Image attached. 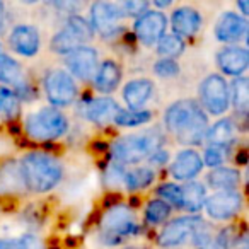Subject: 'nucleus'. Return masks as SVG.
Masks as SVG:
<instances>
[{"mask_svg":"<svg viewBox=\"0 0 249 249\" xmlns=\"http://www.w3.org/2000/svg\"><path fill=\"white\" fill-rule=\"evenodd\" d=\"M234 231V225L215 227L203 218L191 235V244L195 249H232L237 241Z\"/></svg>","mask_w":249,"mask_h":249,"instance_id":"9","label":"nucleus"},{"mask_svg":"<svg viewBox=\"0 0 249 249\" xmlns=\"http://www.w3.org/2000/svg\"><path fill=\"white\" fill-rule=\"evenodd\" d=\"M121 82V69L114 60H104L99 63L97 72L92 79L94 89L101 94H111L118 89Z\"/></svg>","mask_w":249,"mask_h":249,"instance_id":"25","label":"nucleus"},{"mask_svg":"<svg viewBox=\"0 0 249 249\" xmlns=\"http://www.w3.org/2000/svg\"><path fill=\"white\" fill-rule=\"evenodd\" d=\"M90 28L94 35H99L104 39H113L121 33V12L118 4L113 2H94L90 5Z\"/></svg>","mask_w":249,"mask_h":249,"instance_id":"12","label":"nucleus"},{"mask_svg":"<svg viewBox=\"0 0 249 249\" xmlns=\"http://www.w3.org/2000/svg\"><path fill=\"white\" fill-rule=\"evenodd\" d=\"M21 114V99L12 89L0 86V118L14 121Z\"/></svg>","mask_w":249,"mask_h":249,"instance_id":"32","label":"nucleus"},{"mask_svg":"<svg viewBox=\"0 0 249 249\" xmlns=\"http://www.w3.org/2000/svg\"><path fill=\"white\" fill-rule=\"evenodd\" d=\"M63 28H67L69 31H72L73 35H75L77 38L84 43V45H86L87 41H92V38H94V31H92V28H90V22L87 21L86 18H82L80 14L67 16L65 26H63Z\"/></svg>","mask_w":249,"mask_h":249,"instance_id":"34","label":"nucleus"},{"mask_svg":"<svg viewBox=\"0 0 249 249\" xmlns=\"http://www.w3.org/2000/svg\"><path fill=\"white\" fill-rule=\"evenodd\" d=\"M237 135V124L234 123L232 118H222L217 120L213 124H210L205 135V143L215 147H225L231 149V145L235 142Z\"/></svg>","mask_w":249,"mask_h":249,"instance_id":"23","label":"nucleus"},{"mask_svg":"<svg viewBox=\"0 0 249 249\" xmlns=\"http://www.w3.org/2000/svg\"><path fill=\"white\" fill-rule=\"evenodd\" d=\"M169 159H171L169 152H167L164 147H160V149H157L156 152H154L152 156L145 160V162L149 167H152L154 171H157V169H160V167L167 166V164H169Z\"/></svg>","mask_w":249,"mask_h":249,"instance_id":"41","label":"nucleus"},{"mask_svg":"<svg viewBox=\"0 0 249 249\" xmlns=\"http://www.w3.org/2000/svg\"><path fill=\"white\" fill-rule=\"evenodd\" d=\"M164 142L166 139L159 130H143L139 133L118 137L109 143L107 150H109L113 162H118L124 167H132L145 162L157 149L164 147Z\"/></svg>","mask_w":249,"mask_h":249,"instance_id":"2","label":"nucleus"},{"mask_svg":"<svg viewBox=\"0 0 249 249\" xmlns=\"http://www.w3.org/2000/svg\"><path fill=\"white\" fill-rule=\"evenodd\" d=\"M201 109L212 116H224L231 107L229 82L220 73H210L200 84Z\"/></svg>","mask_w":249,"mask_h":249,"instance_id":"7","label":"nucleus"},{"mask_svg":"<svg viewBox=\"0 0 249 249\" xmlns=\"http://www.w3.org/2000/svg\"><path fill=\"white\" fill-rule=\"evenodd\" d=\"M164 126L167 133L176 137L181 145L195 149L205 143V135L210 124H208V114L201 109L198 101L179 99L166 109Z\"/></svg>","mask_w":249,"mask_h":249,"instance_id":"1","label":"nucleus"},{"mask_svg":"<svg viewBox=\"0 0 249 249\" xmlns=\"http://www.w3.org/2000/svg\"><path fill=\"white\" fill-rule=\"evenodd\" d=\"M203 218L200 215H179L173 220L166 222L162 231L157 235V244L162 249H176L191 241L196 225Z\"/></svg>","mask_w":249,"mask_h":249,"instance_id":"11","label":"nucleus"},{"mask_svg":"<svg viewBox=\"0 0 249 249\" xmlns=\"http://www.w3.org/2000/svg\"><path fill=\"white\" fill-rule=\"evenodd\" d=\"M121 249H140V248H137V246H124V248H121Z\"/></svg>","mask_w":249,"mask_h":249,"instance_id":"45","label":"nucleus"},{"mask_svg":"<svg viewBox=\"0 0 249 249\" xmlns=\"http://www.w3.org/2000/svg\"><path fill=\"white\" fill-rule=\"evenodd\" d=\"M12 239H0V249H11Z\"/></svg>","mask_w":249,"mask_h":249,"instance_id":"44","label":"nucleus"},{"mask_svg":"<svg viewBox=\"0 0 249 249\" xmlns=\"http://www.w3.org/2000/svg\"><path fill=\"white\" fill-rule=\"evenodd\" d=\"M248 19L242 18L237 12L227 11L217 19L213 26V35L217 41L224 43L227 46H234L246 41L248 38Z\"/></svg>","mask_w":249,"mask_h":249,"instance_id":"16","label":"nucleus"},{"mask_svg":"<svg viewBox=\"0 0 249 249\" xmlns=\"http://www.w3.org/2000/svg\"><path fill=\"white\" fill-rule=\"evenodd\" d=\"M237 7L241 9V16H242V18H248V16H249V2H248V0L237 2Z\"/></svg>","mask_w":249,"mask_h":249,"instance_id":"42","label":"nucleus"},{"mask_svg":"<svg viewBox=\"0 0 249 249\" xmlns=\"http://www.w3.org/2000/svg\"><path fill=\"white\" fill-rule=\"evenodd\" d=\"M79 46H84V43L67 28H63L62 31L56 33L52 38V41H50V48H52L56 55H63V56L72 53L73 50H77Z\"/></svg>","mask_w":249,"mask_h":249,"instance_id":"33","label":"nucleus"},{"mask_svg":"<svg viewBox=\"0 0 249 249\" xmlns=\"http://www.w3.org/2000/svg\"><path fill=\"white\" fill-rule=\"evenodd\" d=\"M65 70L73 79H79L80 82H92L97 67H99L97 50L89 45L79 46L65 56Z\"/></svg>","mask_w":249,"mask_h":249,"instance_id":"15","label":"nucleus"},{"mask_svg":"<svg viewBox=\"0 0 249 249\" xmlns=\"http://www.w3.org/2000/svg\"><path fill=\"white\" fill-rule=\"evenodd\" d=\"M203 171L201 154L195 149H184L176 154L173 162L169 164V174L178 183H188L196 179L198 174Z\"/></svg>","mask_w":249,"mask_h":249,"instance_id":"19","label":"nucleus"},{"mask_svg":"<svg viewBox=\"0 0 249 249\" xmlns=\"http://www.w3.org/2000/svg\"><path fill=\"white\" fill-rule=\"evenodd\" d=\"M118 9L121 12V18H140L150 9L149 2H139V0H130V2H120Z\"/></svg>","mask_w":249,"mask_h":249,"instance_id":"39","label":"nucleus"},{"mask_svg":"<svg viewBox=\"0 0 249 249\" xmlns=\"http://www.w3.org/2000/svg\"><path fill=\"white\" fill-rule=\"evenodd\" d=\"M154 113L150 109H123L118 113L114 124L118 126H123V128H139L147 124L152 120Z\"/></svg>","mask_w":249,"mask_h":249,"instance_id":"31","label":"nucleus"},{"mask_svg":"<svg viewBox=\"0 0 249 249\" xmlns=\"http://www.w3.org/2000/svg\"><path fill=\"white\" fill-rule=\"evenodd\" d=\"M154 92L156 86L150 79H133L123 87V101L128 109H145Z\"/></svg>","mask_w":249,"mask_h":249,"instance_id":"22","label":"nucleus"},{"mask_svg":"<svg viewBox=\"0 0 249 249\" xmlns=\"http://www.w3.org/2000/svg\"><path fill=\"white\" fill-rule=\"evenodd\" d=\"M21 167L28 190L33 193H50L63 179L62 162L58 160V157L50 152H43V150L28 152L22 157Z\"/></svg>","mask_w":249,"mask_h":249,"instance_id":"3","label":"nucleus"},{"mask_svg":"<svg viewBox=\"0 0 249 249\" xmlns=\"http://www.w3.org/2000/svg\"><path fill=\"white\" fill-rule=\"evenodd\" d=\"M154 181H156V171L147 164L126 167L123 178V191L139 193L142 190H147L150 184H154Z\"/></svg>","mask_w":249,"mask_h":249,"instance_id":"27","label":"nucleus"},{"mask_svg":"<svg viewBox=\"0 0 249 249\" xmlns=\"http://www.w3.org/2000/svg\"><path fill=\"white\" fill-rule=\"evenodd\" d=\"M5 24V4L0 2V31H2V26Z\"/></svg>","mask_w":249,"mask_h":249,"instance_id":"43","label":"nucleus"},{"mask_svg":"<svg viewBox=\"0 0 249 249\" xmlns=\"http://www.w3.org/2000/svg\"><path fill=\"white\" fill-rule=\"evenodd\" d=\"M0 86L12 89L22 101H29L36 96L35 86L28 77L26 70L16 58H12L0 43Z\"/></svg>","mask_w":249,"mask_h":249,"instance_id":"8","label":"nucleus"},{"mask_svg":"<svg viewBox=\"0 0 249 249\" xmlns=\"http://www.w3.org/2000/svg\"><path fill=\"white\" fill-rule=\"evenodd\" d=\"M207 196V186L201 181H188L181 186V210L188 215H198L203 210Z\"/></svg>","mask_w":249,"mask_h":249,"instance_id":"24","label":"nucleus"},{"mask_svg":"<svg viewBox=\"0 0 249 249\" xmlns=\"http://www.w3.org/2000/svg\"><path fill=\"white\" fill-rule=\"evenodd\" d=\"M28 191L21 162L14 159L0 162V198L22 196Z\"/></svg>","mask_w":249,"mask_h":249,"instance_id":"18","label":"nucleus"},{"mask_svg":"<svg viewBox=\"0 0 249 249\" xmlns=\"http://www.w3.org/2000/svg\"><path fill=\"white\" fill-rule=\"evenodd\" d=\"M167 31V18L162 11H156V9H149L145 14L135 19L133 22V35L135 39L140 45L147 46H156L159 39L166 35Z\"/></svg>","mask_w":249,"mask_h":249,"instance_id":"14","label":"nucleus"},{"mask_svg":"<svg viewBox=\"0 0 249 249\" xmlns=\"http://www.w3.org/2000/svg\"><path fill=\"white\" fill-rule=\"evenodd\" d=\"M11 249H48L39 235L33 234V232H26V234L19 235V237L12 239Z\"/></svg>","mask_w":249,"mask_h":249,"instance_id":"38","label":"nucleus"},{"mask_svg":"<svg viewBox=\"0 0 249 249\" xmlns=\"http://www.w3.org/2000/svg\"><path fill=\"white\" fill-rule=\"evenodd\" d=\"M184 48H186L184 39L176 35H173V33H169V35L166 33V35L159 39V43L156 45L157 55H159L160 58H167V60L179 58V56L183 55Z\"/></svg>","mask_w":249,"mask_h":249,"instance_id":"30","label":"nucleus"},{"mask_svg":"<svg viewBox=\"0 0 249 249\" xmlns=\"http://www.w3.org/2000/svg\"><path fill=\"white\" fill-rule=\"evenodd\" d=\"M244 207V196L239 190L217 191L207 196L203 212L213 222H231L241 213Z\"/></svg>","mask_w":249,"mask_h":249,"instance_id":"10","label":"nucleus"},{"mask_svg":"<svg viewBox=\"0 0 249 249\" xmlns=\"http://www.w3.org/2000/svg\"><path fill=\"white\" fill-rule=\"evenodd\" d=\"M24 132L29 140L50 143L58 140L69 132V118L62 109L53 106H43L36 111H31L24 118Z\"/></svg>","mask_w":249,"mask_h":249,"instance_id":"5","label":"nucleus"},{"mask_svg":"<svg viewBox=\"0 0 249 249\" xmlns=\"http://www.w3.org/2000/svg\"><path fill=\"white\" fill-rule=\"evenodd\" d=\"M43 87H45L46 99L53 107L70 106L79 97V86L75 79L67 72L65 69H50L43 77Z\"/></svg>","mask_w":249,"mask_h":249,"instance_id":"6","label":"nucleus"},{"mask_svg":"<svg viewBox=\"0 0 249 249\" xmlns=\"http://www.w3.org/2000/svg\"><path fill=\"white\" fill-rule=\"evenodd\" d=\"M121 111V106L107 96H96L87 97L79 103V114L86 121L97 126H109L114 124L118 113Z\"/></svg>","mask_w":249,"mask_h":249,"instance_id":"13","label":"nucleus"},{"mask_svg":"<svg viewBox=\"0 0 249 249\" xmlns=\"http://www.w3.org/2000/svg\"><path fill=\"white\" fill-rule=\"evenodd\" d=\"M207 186L210 188L213 193L217 191H234L239 190V184H241V173H239L235 167L222 166L217 169H212L207 174V179H205Z\"/></svg>","mask_w":249,"mask_h":249,"instance_id":"26","label":"nucleus"},{"mask_svg":"<svg viewBox=\"0 0 249 249\" xmlns=\"http://www.w3.org/2000/svg\"><path fill=\"white\" fill-rule=\"evenodd\" d=\"M140 234V224L137 213L128 203H114L106 208L99 218L97 237L104 248L120 246L124 239Z\"/></svg>","mask_w":249,"mask_h":249,"instance_id":"4","label":"nucleus"},{"mask_svg":"<svg viewBox=\"0 0 249 249\" xmlns=\"http://www.w3.org/2000/svg\"><path fill=\"white\" fill-rule=\"evenodd\" d=\"M124 169H126V167L118 162H113V160H111L109 166L106 167V171H104V184H106L111 191H123Z\"/></svg>","mask_w":249,"mask_h":249,"instance_id":"37","label":"nucleus"},{"mask_svg":"<svg viewBox=\"0 0 249 249\" xmlns=\"http://www.w3.org/2000/svg\"><path fill=\"white\" fill-rule=\"evenodd\" d=\"M9 46L14 53L24 56V58H33L38 55L41 48V36L36 26L33 24H18L9 33Z\"/></svg>","mask_w":249,"mask_h":249,"instance_id":"17","label":"nucleus"},{"mask_svg":"<svg viewBox=\"0 0 249 249\" xmlns=\"http://www.w3.org/2000/svg\"><path fill=\"white\" fill-rule=\"evenodd\" d=\"M173 213V208L167 203H164L159 198H152L147 201L145 208H143V220L150 227H159L169 222V217Z\"/></svg>","mask_w":249,"mask_h":249,"instance_id":"29","label":"nucleus"},{"mask_svg":"<svg viewBox=\"0 0 249 249\" xmlns=\"http://www.w3.org/2000/svg\"><path fill=\"white\" fill-rule=\"evenodd\" d=\"M217 65L222 70V73L231 75L234 79L244 77L249 65V53L244 46H224L217 52Z\"/></svg>","mask_w":249,"mask_h":249,"instance_id":"20","label":"nucleus"},{"mask_svg":"<svg viewBox=\"0 0 249 249\" xmlns=\"http://www.w3.org/2000/svg\"><path fill=\"white\" fill-rule=\"evenodd\" d=\"M229 159V149L225 147H215V145H207L201 154V162L203 167H210V169H217L222 167Z\"/></svg>","mask_w":249,"mask_h":249,"instance_id":"35","label":"nucleus"},{"mask_svg":"<svg viewBox=\"0 0 249 249\" xmlns=\"http://www.w3.org/2000/svg\"><path fill=\"white\" fill-rule=\"evenodd\" d=\"M171 28H173V35L179 36V38H193L200 33L201 29V16L196 9L190 7V5H181L176 7L171 14Z\"/></svg>","mask_w":249,"mask_h":249,"instance_id":"21","label":"nucleus"},{"mask_svg":"<svg viewBox=\"0 0 249 249\" xmlns=\"http://www.w3.org/2000/svg\"><path fill=\"white\" fill-rule=\"evenodd\" d=\"M154 72L162 79H171V77H176L179 73V65H178L176 60L159 58L154 63Z\"/></svg>","mask_w":249,"mask_h":249,"instance_id":"40","label":"nucleus"},{"mask_svg":"<svg viewBox=\"0 0 249 249\" xmlns=\"http://www.w3.org/2000/svg\"><path fill=\"white\" fill-rule=\"evenodd\" d=\"M156 198L162 200L171 208L181 210V186L178 183H162L160 186H157Z\"/></svg>","mask_w":249,"mask_h":249,"instance_id":"36","label":"nucleus"},{"mask_svg":"<svg viewBox=\"0 0 249 249\" xmlns=\"http://www.w3.org/2000/svg\"><path fill=\"white\" fill-rule=\"evenodd\" d=\"M229 92H231V104L234 106L235 114L246 118L249 109V84L246 77H237L229 84Z\"/></svg>","mask_w":249,"mask_h":249,"instance_id":"28","label":"nucleus"}]
</instances>
